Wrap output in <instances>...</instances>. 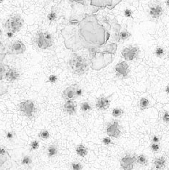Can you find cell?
<instances>
[{"mask_svg":"<svg viewBox=\"0 0 169 170\" xmlns=\"http://www.w3.org/2000/svg\"><path fill=\"white\" fill-rule=\"evenodd\" d=\"M166 157L160 156V157L156 158L154 161V164L155 168H156V169L160 170L162 169V168L165 166V164H166Z\"/></svg>","mask_w":169,"mask_h":170,"instance_id":"cell-19","label":"cell"},{"mask_svg":"<svg viewBox=\"0 0 169 170\" xmlns=\"http://www.w3.org/2000/svg\"><path fill=\"white\" fill-rule=\"evenodd\" d=\"M139 52L140 49L139 47L136 45H129L122 49L121 55L126 61H133L138 58Z\"/></svg>","mask_w":169,"mask_h":170,"instance_id":"cell-6","label":"cell"},{"mask_svg":"<svg viewBox=\"0 0 169 170\" xmlns=\"http://www.w3.org/2000/svg\"><path fill=\"white\" fill-rule=\"evenodd\" d=\"M147 13H148L149 17L152 21H158L163 15V6L160 2H153L149 5Z\"/></svg>","mask_w":169,"mask_h":170,"instance_id":"cell-4","label":"cell"},{"mask_svg":"<svg viewBox=\"0 0 169 170\" xmlns=\"http://www.w3.org/2000/svg\"><path fill=\"white\" fill-rule=\"evenodd\" d=\"M24 24V20L20 15L15 14L7 18L5 23V29L7 31L12 32L15 34L19 32Z\"/></svg>","mask_w":169,"mask_h":170,"instance_id":"cell-3","label":"cell"},{"mask_svg":"<svg viewBox=\"0 0 169 170\" xmlns=\"http://www.w3.org/2000/svg\"><path fill=\"white\" fill-rule=\"evenodd\" d=\"M166 93H167V94H168V86H166Z\"/></svg>","mask_w":169,"mask_h":170,"instance_id":"cell-40","label":"cell"},{"mask_svg":"<svg viewBox=\"0 0 169 170\" xmlns=\"http://www.w3.org/2000/svg\"><path fill=\"white\" fill-rule=\"evenodd\" d=\"M150 106V101L146 98H141L139 102V108L141 110H146Z\"/></svg>","mask_w":169,"mask_h":170,"instance_id":"cell-20","label":"cell"},{"mask_svg":"<svg viewBox=\"0 0 169 170\" xmlns=\"http://www.w3.org/2000/svg\"><path fill=\"white\" fill-rule=\"evenodd\" d=\"M106 133L109 137L115 138V139L120 137L121 134V129L118 122L113 121L111 123L108 124L106 128Z\"/></svg>","mask_w":169,"mask_h":170,"instance_id":"cell-8","label":"cell"},{"mask_svg":"<svg viewBox=\"0 0 169 170\" xmlns=\"http://www.w3.org/2000/svg\"><path fill=\"white\" fill-rule=\"evenodd\" d=\"M32 164V158L30 156L25 155L21 159V164L23 166H29Z\"/></svg>","mask_w":169,"mask_h":170,"instance_id":"cell-26","label":"cell"},{"mask_svg":"<svg viewBox=\"0 0 169 170\" xmlns=\"http://www.w3.org/2000/svg\"><path fill=\"white\" fill-rule=\"evenodd\" d=\"M155 55L157 58H162L166 55V50L163 47L158 46L155 49Z\"/></svg>","mask_w":169,"mask_h":170,"instance_id":"cell-21","label":"cell"},{"mask_svg":"<svg viewBox=\"0 0 169 170\" xmlns=\"http://www.w3.org/2000/svg\"><path fill=\"white\" fill-rule=\"evenodd\" d=\"M6 35H7V37L9 39L13 38V37H14V33H12V32H9V31H7V33H6Z\"/></svg>","mask_w":169,"mask_h":170,"instance_id":"cell-39","label":"cell"},{"mask_svg":"<svg viewBox=\"0 0 169 170\" xmlns=\"http://www.w3.org/2000/svg\"><path fill=\"white\" fill-rule=\"evenodd\" d=\"M115 73L116 76L121 79L128 78L130 73V68L126 61H121L116 64L115 66Z\"/></svg>","mask_w":169,"mask_h":170,"instance_id":"cell-7","label":"cell"},{"mask_svg":"<svg viewBox=\"0 0 169 170\" xmlns=\"http://www.w3.org/2000/svg\"><path fill=\"white\" fill-rule=\"evenodd\" d=\"M14 136H15V134L12 131H8V132H6L5 137H6V138H7V140H13V138H14Z\"/></svg>","mask_w":169,"mask_h":170,"instance_id":"cell-35","label":"cell"},{"mask_svg":"<svg viewBox=\"0 0 169 170\" xmlns=\"http://www.w3.org/2000/svg\"><path fill=\"white\" fill-rule=\"evenodd\" d=\"M71 170H83V165L79 161H73L71 163Z\"/></svg>","mask_w":169,"mask_h":170,"instance_id":"cell-27","label":"cell"},{"mask_svg":"<svg viewBox=\"0 0 169 170\" xmlns=\"http://www.w3.org/2000/svg\"><path fill=\"white\" fill-rule=\"evenodd\" d=\"M76 153L78 156L84 158L88 154V148L83 144H79V145H76Z\"/></svg>","mask_w":169,"mask_h":170,"instance_id":"cell-17","label":"cell"},{"mask_svg":"<svg viewBox=\"0 0 169 170\" xmlns=\"http://www.w3.org/2000/svg\"><path fill=\"white\" fill-rule=\"evenodd\" d=\"M136 163L141 166H146L148 164V161H147V157L143 154L139 155L138 156L136 157Z\"/></svg>","mask_w":169,"mask_h":170,"instance_id":"cell-23","label":"cell"},{"mask_svg":"<svg viewBox=\"0 0 169 170\" xmlns=\"http://www.w3.org/2000/svg\"><path fill=\"white\" fill-rule=\"evenodd\" d=\"M1 33H2V31H1V30H0V35H1Z\"/></svg>","mask_w":169,"mask_h":170,"instance_id":"cell-42","label":"cell"},{"mask_svg":"<svg viewBox=\"0 0 169 170\" xmlns=\"http://www.w3.org/2000/svg\"><path fill=\"white\" fill-rule=\"evenodd\" d=\"M160 145L159 143H152L150 145L151 151H152V152H154V153H158V152L159 151V150H160Z\"/></svg>","mask_w":169,"mask_h":170,"instance_id":"cell-29","label":"cell"},{"mask_svg":"<svg viewBox=\"0 0 169 170\" xmlns=\"http://www.w3.org/2000/svg\"><path fill=\"white\" fill-rule=\"evenodd\" d=\"M9 52L14 55L23 54L26 50V47L24 43L21 40H16L13 41L9 47Z\"/></svg>","mask_w":169,"mask_h":170,"instance_id":"cell-10","label":"cell"},{"mask_svg":"<svg viewBox=\"0 0 169 170\" xmlns=\"http://www.w3.org/2000/svg\"><path fill=\"white\" fill-rule=\"evenodd\" d=\"M123 14H124V16L127 18H133V11H131L130 9H126L123 12Z\"/></svg>","mask_w":169,"mask_h":170,"instance_id":"cell-31","label":"cell"},{"mask_svg":"<svg viewBox=\"0 0 169 170\" xmlns=\"http://www.w3.org/2000/svg\"><path fill=\"white\" fill-rule=\"evenodd\" d=\"M92 107L91 104L89 103V102H82L80 104V110L83 113H89L92 110Z\"/></svg>","mask_w":169,"mask_h":170,"instance_id":"cell-22","label":"cell"},{"mask_svg":"<svg viewBox=\"0 0 169 170\" xmlns=\"http://www.w3.org/2000/svg\"><path fill=\"white\" fill-rule=\"evenodd\" d=\"M152 142L155 143H159V142H160V138L157 135H153L152 137Z\"/></svg>","mask_w":169,"mask_h":170,"instance_id":"cell-38","label":"cell"},{"mask_svg":"<svg viewBox=\"0 0 169 170\" xmlns=\"http://www.w3.org/2000/svg\"><path fill=\"white\" fill-rule=\"evenodd\" d=\"M33 42L37 48L45 50L52 46L54 39L52 35L48 31H39L35 34Z\"/></svg>","mask_w":169,"mask_h":170,"instance_id":"cell-2","label":"cell"},{"mask_svg":"<svg viewBox=\"0 0 169 170\" xmlns=\"http://www.w3.org/2000/svg\"><path fill=\"white\" fill-rule=\"evenodd\" d=\"M84 93V90L83 89H82L81 87H80L79 86L76 87V97L77 98H79V97L82 96V95H83Z\"/></svg>","mask_w":169,"mask_h":170,"instance_id":"cell-34","label":"cell"},{"mask_svg":"<svg viewBox=\"0 0 169 170\" xmlns=\"http://www.w3.org/2000/svg\"><path fill=\"white\" fill-rule=\"evenodd\" d=\"M4 2V0H0V3H2Z\"/></svg>","mask_w":169,"mask_h":170,"instance_id":"cell-41","label":"cell"},{"mask_svg":"<svg viewBox=\"0 0 169 170\" xmlns=\"http://www.w3.org/2000/svg\"><path fill=\"white\" fill-rule=\"evenodd\" d=\"M78 84H73L67 87L62 92V98L65 100H75L77 97L76 95V89Z\"/></svg>","mask_w":169,"mask_h":170,"instance_id":"cell-11","label":"cell"},{"mask_svg":"<svg viewBox=\"0 0 169 170\" xmlns=\"http://www.w3.org/2000/svg\"><path fill=\"white\" fill-rule=\"evenodd\" d=\"M58 78L56 75L52 74V75H50V76L48 77V82L51 83V84H54V83L58 82Z\"/></svg>","mask_w":169,"mask_h":170,"instance_id":"cell-32","label":"cell"},{"mask_svg":"<svg viewBox=\"0 0 169 170\" xmlns=\"http://www.w3.org/2000/svg\"><path fill=\"white\" fill-rule=\"evenodd\" d=\"M123 113H124V111H123V110L122 109V108L116 107L113 109V111H112V115H113V117L118 118V117H121V116L123 115Z\"/></svg>","mask_w":169,"mask_h":170,"instance_id":"cell-24","label":"cell"},{"mask_svg":"<svg viewBox=\"0 0 169 170\" xmlns=\"http://www.w3.org/2000/svg\"><path fill=\"white\" fill-rule=\"evenodd\" d=\"M131 36V32H129L127 29H123V30L120 31L118 29L116 33V37H115V40L118 41H126L128 39H129Z\"/></svg>","mask_w":169,"mask_h":170,"instance_id":"cell-15","label":"cell"},{"mask_svg":"<svg viewBox=\"0 0 169 170\" xmlns=\"http://www.w3.org/2000/svg\"><path fill=\"white\" fill-rule=\"evenodd\" d=\"M7 153V150L5 147L3 146H0V156H2L5 155Z\"/></svg>","mask_w":169,"mask_h":170,"instance_id":"cell-37","label":"cell"},{"mask_svg":"<svg viewBox=\"0 0 169 170\" xmlns=\"http://www.w3.org/2000/svg\"><path fill=\"white\" fill-rule=\"evenodd\" d=\"M163 120L165 123L168 124L169 122V114L168 111H165L163 115Z\"/></svg>","mask_w":169,"mask_h":170,"instance_id":"cell-36","label":"cell"},{"mask_svg":"<svg viewBox=\"0 0 169 170\" xmlns=\"http://www.w3.org/2000/svg\"><path fill=\"white\" fill-rule=\"evenodd\" d=\"M39 148V142L37 140H33V141L30 143V151H36Z\"/></svg>","mask_w":169,"mask_h":170,"instance_id":"cell-28","label":"cell"},{"mask_svg":"<svg viewBox=\"0 0 169 170\" xmlns=\"http://www.w3.org/2000/svg\"><path fill=\"white\" fill-rule=\"evenodd\" d=\"M102 142H103V143L106 146L111 145V144L113 143V141H112V140L109 137H105L103 139V140H102Z\"/></svg>","mask_w":169,"mask_h":170,"instance_id":"cell-33","label":"cell"},{"mask_svg":"<svg viewBox=\"0 0 169 170\" xmlns=\"http://www.w3.org/2000/svg\"><path fill=\"white\" fill-rule=\"evenodd\" d=\"M38 135H39V137L43 140H48L50 137V132H49L48 130L47 129H42V131L39 132Z\"/></svg>","mask_w":169,"mask_h":170,"instance_id":"cell-25","label":"cell"},{"mask_svg":"<svg viewBox=\"0 0 169 170\" xmlns=\"http://www.w3.org/2000/svg\"><path fill=\"white\" fill-rule=\"evenodd\" d=\"M68 67L74 74L81 76L88 71L89 63L83 56L74 53L70 56L68 60Z\"/></svg>","mask_w":169,"mask_h":170,"instance_id":"cell-1","label":"cell"},{"mask_svg":"<svg viewBox=\"0 0 169 170\" xmlns=\"http://www.w3.org/2000/svg\"><path fill=\"white\" fill-rule=\"evenodd\" d=\"M110 106H111V100L106 97H100V98H97L95 103L96 108L100 110H107L109 108Z\"/></svg>","mask_w":169,"mask_h":170,"instance_id":"cell-14","label":"cell"},{"mask_svg":"<svg viewBox=\"0 0 169 170\" xmlns=\"http://www.w3.org/2000/svg\"><path fill=\"white\" fill-rule=\"evenodd\" d=\"M58 19V12L55 7H52L51 11L47 15V21L50 23H55Z\"/></svg>","mask_w":169,"mask_h":170,"instance_id":"cell-16","label":"cell"},{"mask_svg":"<svg viewBox=\"0 0 169 170\" xmlns=\"http://www.w3.org/2000/svg\"><path fill=\"white\" fill-rule=\"evenodd\" d=\"M18 108L21 114L30 119L33 118L36 111V105H35L34 102L31 100L22 101L18 105Z\"/></svg>","mask_w":169,"mask_h":170,"instance_id":"cell-5","label":"cell"},{"mask_svg":"<svg viewBox=\"0 0 169 170\" xmlns=\"http://www.w3.org/2000/svg\"><path fill=\"white\" fill-rule=\"evenodd\" d=\"M20 73L16 68H10L8 70L6 71L5 74V78L9 82H16L17 80L19 79L20 78Z\"/></svg>","mask_w":169,"mask_h":170,"instance_id":"cell-13","label":"cell"},{"mask_svg":"<svg viewBox=\"0 0 169 170\" xmlns=\"http://www.w3.org/2000/svg\"><path fill=\"white\" fill-rule=\"evenodd\" d=\"M6 67L2 63H0V80L2 79L6 73Z\"/></svg>","mask_w":169,"mask_h":170,"instance_id":"cell-30","label":"cell"},{"mask_svg":"<svg viewBox=\"0 0 169 170\" xmlns=\"http://www.w3.org/2000/svg\"><path fill=\"white\" fill-rule=\"evenodd\" d=\"M58 153V148L55 145H50L48 146L47 149V156L49 158H54Z\"/></svg>","mask_w":169,"mask_h":170,"instance_id":"cell-18","label":"cell"},{"mask_svg":"<svg viewBox=\"0 0 169 170\" xmlns=\"http://www.w3.org/2000/svg\"><path fill=\"white\" fill-rule=\"evenodd\" d=\"M63 109L69 115H75L77 112V103L75 100H66L63 105Z\"/></svg>","mask_w":169,"mask_h":170,"instance_id":"cell-12","label":"cell"},{"mask_svg":"<svg viewBox=\"0 0 169 170\" xmlns=\"http://www.w3.org/2000/svg\"><path fill=\"white\" fill-rule=\"evenodd\" d=\"M136 164V157L131 155L123 156L120 161L121 167L123 170H133Z\"/></svg>","mask_w":169,"mask_h":170,"instance_id":"cell-9","label":"cell"}]
</instances>
